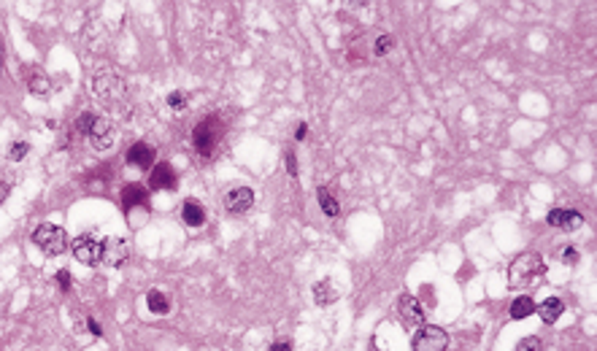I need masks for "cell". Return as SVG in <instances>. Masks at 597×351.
<instances>
[{
	"mask_svg": "<svg viewBox=\"0 0 597 351\" xmlns=\"http://www.w3.org/2000/svg\"><path fill=\"white\" fill-rule=\"evenodd\" d=\"M33 243L41 249L46 257H60V254H65V249L71 246V238H68V232H65L62 227H57V224H41V227H36V232H33Z\"/></svg>",
	"mask_w": 597,
	"mask_h": 351,
	"instance_id": "3957f363",
	"label": "cell"
},
{
	"mask_svg": "<svg viewBox=\"0 0 597 351\" xmlns=\"http://www.w3.org/2000/svg\"><path fill=\"white\" fill-rule=\"evenodd\" d=\"M516 351H541V341L535 338V335H530V338H524V341H519V346Z\"/></svg>",
	"mask_w": 597,
	"mask_h": 351,
	"instance_id": "cb8c5ba5",
	"label": "cell"
},
{
	"mask_svg": "<svg viewBox=\"0 0 597 351\" xmlns=\"http://www.w3.org/2000/svg\"><path fill=\"white\" fill-rule=\"evenodd\" d=\"M76 260L84 265H97L100 263V243L92 238V235H79L73 243H71Z\"/></svg>",
	"mask_w": 597,
	"mask_h": 351,
	"instance_id": "30bf717a",
	"label": "cell"
},
{
	"mask_svg": "<svg viewBox=\"0 0 597 351\" xmlns=\"http://www.w3.org/2000/svg\"><path fill=\"white\" fill-rule=\"evenodd\" d=\"M316 197H319V208H322V211H325L327 217H338V211H341V208H338V203H336V197H333V195H330V192H327L325 186H319V192H316Z\"/></svg>",
	"mask_w": 597,
	"mask_h": 351,
	"instance_id": "ffe728a7",
	"label": "cell"
},
{
	"mask_svg": "<svg viewBox=\"0 0 597 351\" xmlns=\"http://www.w3.org/2000/svg\"><path fill=\"white\" fill-rule=\"evenodd\" d=\"M92 92H95V97H97L100 106L117 108V106H122L125 97H128V84H125V79H119L117 73H100V76L95 79V84H92Z\"/></svg>",
	"mask_w": 597,
	"mask_h": 351,
	"instance_id": "7a4b0ae2",
	"label": "cell"
},
{
	"mask_svg": "<svg viewBox=\"0 0 597 351\" xmlns=\"http://www.w3.org/2000/svg\"><path fill=\"white\" fill-rule=\"evenodd\" d=\"M305 135H308V125H298V130H295V138H298V141H303Z\"/></svg>",
	"mask_w": 597,
	"mask_h": 351,
	"instance_id": "1f68e13d",
	"label": "cell"
},
{
	"mask_svg": "<svg viewBox=\"0 0 597 351\" xmlns=\"http://www.w3.org/2000/svg\"><path fill=\"white\" fill-rule=\"evenodd\" d=\"M219 138H222V125H219L216 117L203 119V122L192 130V143H195V149H198L203 157H211L213 152H216Z\"/></svg>",
	"mask_w": 597,
	"mask_h": 351,
	"instance_id": "277c9868",
	"label": "cell"
},
{
	"mask_svg": "<svg viewBox=\"0 0 597 351\" xmlns=\"http://www.w3.org/2000/svg\"><path fill=\"white\" fill-rule=\"evenodd\" d=\"M154 157H157V152H154V146H149V143H132L128 149V154H125V162L132 165V168H138V171H149L152 168V162H154Z\"/></svg>",
	"mask_w": 597,
	"mask_h": 351,
	"instance_id": "8fae6325",
	"label": "cell"
},
{
	"mask_svg": "<svg viewBox=\"0 0 597 351\" xmlns=\"http://www.w3.org/2000/svg\"><path fill=\"white\" fill-rule=\"evenodd\" d=\"M27 152H30V146H27L25 141H14V143L8 146V160L19 162V160H25V157H27Z\"/></svg>",
	"mask_w": 597,
	"mask_h": 351,
	"instance_id": "7402d4cb",
	"label": "cell"
},
{
	"mask_svg": "<svg viewBox=\"0 0 597 351\" xmlns=\"http://www.w3.org/2000/svg\"><path fill=\"white\" fill-rule=\"evenodd\" d=\"M314 300H316L319 306H330V303H336V300H338V292H336L333 281H319V284L314 287Z\"/></svg>",
	"mask_w": 597,
	"mask_h": 351,
	"instance_id": "e0dca14e",
	"label": "cell"
},
{
	"mask_svg": "<svg viewBox=\"0 0 597 351\" xmlns=\"http://www.w3.org/2000/svg\"><path fill=\"white\" fill-rule=\"evenodd\" d=\"M149 186L152 189H176V171H173L168 162H160L152 168L149 176Z\"/></svg>",
	"mask_w": 597,
	"mask_h": 351,
	"instance_id": "4fadbf2b",
	"label": "cell"
},
{
	"mask_svg": "<svg viewBox=\"0 0 597 351\" xmlns=\"http://www.w3.org/2000/svg\"><path fill=\"white\" fill-rule=\"evenodd\" d=\"M392 46H395L392 36H379V41H376V54H386Z\"/></svg>",
	"mask_w": 597,
	"mask_h": 351,
	"instance_id": "d4e9b609",
	"label": "cell"
},
{
	"mask_svg": "<svg viewBox=\"0 0 597 351\" xmlns=\"http://www.w3.org/2000/svg\"><path fill=\"white\" fill-rule=\"evenodd\" d=\"M446 346H449V335L435 324H422L419 332L414 335V351H446Z\"/></svg>",
	"mask_w": 597,
	"mask_h": 351,
	"instance_id": "5b68a950",
	"label": "cell"
},
{
	"mask_svg": "<svg viewBox=\"0 0 597 351\" xmlns=\"http://www.w3.org/2000/svg\"><path fill=\"white\" fill-rule=\"evenodd\" d=\"M0 73H3V68H0Z\"/></svg>",
	"mask_w": 597,
	"mask_h": 351,
	"instance_id": "d6a6232c",
	"label": "cell"
},
{
	"mask_svg": "<svg viewBox=\"0 0 597 351\" xmlns=\"http://www.w3.org/2000/svg\"><path fill=\"white\" fill-rule=\"evenodd\" d=\"M535 308L538 306H535L532 298H527V295H524V298H516L511 303V319H527V316L535 313Z\"/></svg>",
	"mask_w": 597,
	"mask_h": 351,
	"instance_id": "ac0fdd59",
	"label": "cell"
},
{
	"mask_svg": "<svg viewBox=\"0 0 597 351\" xmlns=\"http://www.w3.org/2000/svg\"><path fill=\"white\" fill-rule=\"evenodd\" d=\"M287 171H290V176H298V154L295 152H287Z\"/></svg>",
	"mask_w": 597,
	"mask_h": 351,
	"instance_id": "83f0119b",
	"label": "cell"
},
{
	"mask_svg": "<svg viewBox=\"0 0 597 351\" xmlns=\"http://www.w3.org/2000/svg\"><path fill=\"white\" fill-rule=\"evenodd\" d=\"M535 311L541 313V319H543L546 324H554L557 319L562 316V311H565V303H562L559 298H546V300L535 308Z\"/></svg>",
	"mask_w": 597,
	"mask_h": 351,
	"instance_id": "2e32d148",
	"label": "cell"
},
{
	"mask_svg": "<svg viewBox=\"0 0 597 351\" xmlns=\"http://www.w3.org/2000/svg\"><path fill=\"white\" fill-rule=\"evenodd\" d=\"M92 122H95V114H89V111H84L82 117H79V132H89V128H92Z\"/></svg>",
	"mask_w": 597,
	"mask_h": 351,
	"instance_id": "4316f807",
	"label": "cell"
},
{
	"mask_svg": "<svg viewBox=\"0 0 597 351\" xmlns=\"http://www.w3.org/2000/svg\"><path fill=\"white\" fill-rule=\"evenodd\" d=\"M168 106H171L173 111H184L187 108V92H181V89H176L168 95Z\"/></svg>",
	"mask_w": 597,
	"mask_h": 351,
	"instance_id": "603a6c76",
	"label": "cell"
},
{
	"mask_svg": "<svg viewBox=\"0 0 597 351\" xmlns=\"http://www.w3.org/2000/svg\"><path fill=\"white\" fill-rule=\"evenodd\" d=\"M252 203H255V192H252L249 186H238V189H230V192L224 195V208H227V214H233V217L246 214V211L252 208Z\"/></svg>",
	"mask_w": 597,
	"mask_h": 351,
	"instance_id": "9c48e42d",
	"label": "cell"
},
{
	"mask_svg": "<svg viewBox=\"0 0 597 351\" xmlns=\"http://www.w3.org/2000/svg\"><path fill=\"white\" fill-rule=\"evenodd\" d=\"M562 260H565V263H570V265H576V263H578V252L567 246V249L562 252Z\"/></svg>",
	"mask_w": 597,
	"mask_h": 351,
	"instance_id": "f1b7e54d",
	"label": "cell"
},
{
	"mask_svg": "<svg viewBox=\"0 0 597 351\" xmlns=\"http://www.w3.org/2000/svg\"><path fill=\"white\" fill-rule=\"evenodd\" d=\"M27 87H30V92H33V95H38V97H46V95L51 92V82H49V76H46V73H33V76H30V84H27Z\"/></svg>",
	"mask_w": 597,
	"mask_h": 351,
	"instance_id": "44dd1931",
	"label": "cell"
},
{
	"mask_svg": "<svg viewBox=\"0 0 597 351\" xmlns=\"http://www.w3.org/2000/svg\"><path fill=\"white\" fill-rule=\"evenodd\" d=\"M130 257V243L125 238H103L100 241V263L122 267Z\"/></svg>",
	"mask_w": 597,
	"mask_h": 351,
	"instance_id": "8992f818",
	"label": "cell"
},
{
	"mask_svg": "<svg viewBox=\"0 0 597 351\" xmlns=\"http://www.w3.org/2000/svg\"><path fill=\"white\" fill-rule=\"evenodd\" d=\"M146 306L152 313H157V316H165L168 311H171V303H168V298L163 295V292H157V289H152L149 295H146Z\"/></svg>",
	"mask_w": 597,
	"mask_h": 351,
	"instance_id": "d6986e66",
	"label": "cell"
},
{
	"mask_svg": "<svg viewBox=\"0 0 597 351\" xmlns=\"http://www.w3.org/2000/svg\"><path fill=\"white\" fill-rule=\"evenodd\" d=\"M86 324H89V332H92V335H103V330H100V324H97L95 319H89Z\"/></svg>",
	"mask_w": 597,
	"mask_h": 351,
	"instance_id": "f546056e",
	"label": "cell"
},
{
	"mask_svg": "<svg viewBox=\"0 0 597 351\" xmlns=\"http://www.w3.org/2000/svg\"><path fill=\"white\" fill-rule=\"evenodd\" d=\"M397 313H400V319H403L408 327H422V324H425V308L419 303V298L411 295V292L400 295V300H397Z\"/></svg>",
	"mask_w": 597,
	"mask_h": 351,
	"instance_id": "ba28073f",
	"label": "cell"
},
{
	"mask_svg": "<svg viewBox=\"0 0 597 351\" xmlns=\"http://www.w3.org/2000/svg\"><path fill=\"white\" fill-rule=\"evenodd\" d=\"M270 351H292V346H290L287 341H281V343H273V346H270Z\"/></svg>",
	"mask_w": 597,
	"mask_h": 351,
	"instance_id": "4dcf8cb0",
	"label": "cell"
},
{
	"mask_svg": "<svg viewBox=\"0 0 597 351\" xmlns=\"http://www.w3.org/2000/svg\"><path fill=\"white\" fill-rule=\"evenodd\" d=\"M146 200H149V195H146V189L141 186V184H128L125 189H122V208L125 211H132V208H146Z\"/></svg>",
	"mask_w": 597,
	"mask_h": 351,
	"instance_id": "5bb4252c",
	"label": "cell"
},
{
	"mask_svg": "<svg viewBox=\"0 0 597 351\" xmlns=\"http://www.w3.org/2000/svg\"><path fill=\"white\" fill-rule=\"evenodd\" d=\"M546 221L557 227V230H565V232H573V230H578L581 224H584V217L578 214V211H570V208H554Z\"/></svg>",
	"mask_w": 597,
	"mask_h": 351,
	"instance_id": "7c38bea8",
	"label": "cell"
},
{
	"mask_svg": "<svg viewBox=\"0 0 597 351\" xmlns=\"http://www.w3.org/2000/svg\"><path fill=\"white\" fill-rule=\"evenodd\" d=\"M71 281H73V278H71V273H68V270H57V284H60V289H62V292H68V289H71Z\"/></svg>",
	"mask_w": 597,
	"mask_h": 351,
	"instance_id": "484cf974",
	"label": "cell"
},
{
	"mask_svg": "<svg viewBox=\"0 0 597 351\" xmlns=\"http://www.w3.org/2000/svg\"><path fill=\"white\" fill-rule=\"evenodd\" d=\"M181 219L187 227H203L206 224V211H203V206L200 203H195V200H187L184 203V208H181Z\"/></svg>",
	"mask_w": 597,
	"mask_h": 351,
	"instance_id": "9a60e30c",
	"label": "cell"
},
{
	"mask_svg": "<svg viewBox=\"0 0 597 351\" xmlns=\"http://www.w3.org/2000/svg\"><path fill=\"white\" fill-rule=\"evenodd\" d=\"M89 143L97 149V152H108L114 143H117V128L114 122H108L106 117H95L92 128H89Z\"/></svg>",
	"mask_w": 597,
	"mask_h": 351,
	"instance_id": "52a82bcc",
	"label": "cell"
},
{
	"mask_svg": "<svg viewBox=\"0 0 597 351\" xmlns=\"http://www.w3.org/2000/svg\"><path fill=\"white\" fill-rule=\"evenodd\" d=\"M546 273V263L541 254H532V252H524L519 254L508 267V284L511 289H522V287H530L538 276Z\"/></svg>",
	"mask_w": 597,
	"mask_h": 351,
	"instance_id": "6da1fadb",
	"label": "cell"
}]
</instances>
